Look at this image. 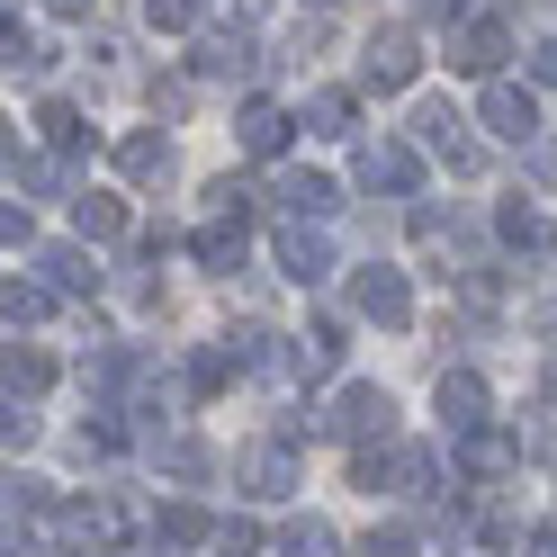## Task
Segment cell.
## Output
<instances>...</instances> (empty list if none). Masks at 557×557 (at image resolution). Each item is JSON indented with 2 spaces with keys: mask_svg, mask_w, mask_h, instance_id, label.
<instances>
[{
  "mask_svg": "<svg viewBox=\"0 0 557 557\" xmlns=\"http://www.w3.org/2000/svg\"><path fill=\"white\" fill-rule=\"evenodd\" d=\"M360 73H369L377 90H405L413 73H423V54H413V37H405V27H387V37H369V54H360Z\"/></svg>",
  "mask_w": 557,
  "mask_h": 557,
  "instance_id": "cell-1",
  "label": "cell"
},
{
  "mask_svg": "<svg viewBox=\"0 0 557 557\" xmlns=\"http://www.w3.org/2000/svg\"><path fill=\"white\" fill-rule=\"evenodd\" d=\"M387 413H396V405L377 396V387H342V396H333V413H324V432H351V441H360V432H377V441H387Z\"/></svg>",
  "mask_w": 557,
  "mask_h": 557,
  "instance_id": "cell-2",
  "label": "cell"
},
{
  "mask_svg": "<svg viewBox=\"0 0 557 557\" xmlns=\"http://www.w3.org/2000/svg\"><path fill=\"white\" fill-rule=\"evenodd\" d=\"M351 297H360V315H369V324H405V315H413V297H405V278H396V270H360V278H351Z\"/></svg>",
  "mask_w": 557,
  "mask_h": 557,
  "instance_id": "cell-3",
  "label": "cell"
},
{
  "mask_svg": "<svg viewBox=\"0 0 557 557\" xmlns=\"http://www.w3.org/2000/svg\"><path fill=\"white\" fill-rule=\"evenodd\" d=\"M531 126H540V109H531V90H485V135H504V145H531Z\"/></svg>",
  "mask_w": 557,
  "mask_h": 557,
  "instance_id": "cell-4",
  "label": "cell"
},
{
  "mask_svg": "<svg viewBox=\"0 0 557 557\" xmlns=\"http://www.w3.org/2000/svg\"><path fill=\"white\" fill-rule=\"evenodd\" d=\"M278 261H288V278H297V288H315V278L333 270L324 234H306V225H288V234H278Z\"/></svg>",
  "mask_w": 557,
  "mask_h": 557,
  "instance_id": "cell-5",
  "label": "cell"
},
{
  "mask_svg": "<svg viewBox=\"0 0 557 557\" xmlns=\"http://www.w3.org/2000/svg\"><path fill=\"white\" fill-rule=\"evenodd\" d=\"M360 181L405 198V189H413V145H369V153H360Z\"/></svg>",
  "mask_w": 557,
  "mask_h": 557,
  "instance_id": "cell-6",
  "label": "cell"
},
{
  "mask_svg": "<svg viewBox=\"0 0 557 557\" xmlns=\"http://www.w3.org/2000/svg\"><path fill=\"white\" fill-rule=\"evenodd\" d=\"M449 63H459V73H495V63H504V27H459V46H449Z\"/></svg>",
  "mask_w": 557,
  "mask_h": 557,
  "instance_id": "cell-7",
  "label": "cell"
},
{
  "mask_svg": "<svg viewBox=\"0 0 557 557\" xmlns=\"http://www.w3.org/2000/svg\"><path fill=\"white\" fill-rule=\"evenodd\" d=\"M234 135H243V153H278V145H288V117H278L270 99H252V109L234 117Z\"/></svg>",
  "mask_w": 557,
  "mask_h": 557,
  "instance_id": "cell-8",
  "label": "cell"
},
{
  "mask_svg": "<svg viewBox=\"0 0 557 557\" xmlns=\"http://www.w3.org/2000/svg\"><path fill=\"white\" fill-rule=\"evenodd\" d=\"M476 413H485V387L459 369V377H441V423L449 432H476Z\"/></svg>",
  "mask_w": 557,
  "mask_h": 557,
  "instance_id": "cell-9",
  "label": "cell"
},
{
  "mask_svg": "<svg viewBox=\"0 0 557 557\" xmlns=\"http://www.w3.org/2000/svg\"><path fill=\"white\" fill-rule=\"evenodd\" d=\"M278 198H288V216H333V207H342V189L324 181V171H297V181L278 189Z\"/></svg>",
  "mask_w": 557,
  "mask_h": 557,
  "instance_id": "cell-10",
  "label": "cell"
},
{
  "mask_svg": "<svg viewBox=\"0 0 557 557\" xmlns=\"http://www.w3.org/2000/svg\"><path fill=\"white\" fill-rule=\"evenodd\" d=\"M73 225H82L90 243H109V234L126 225V207H117V198H82V207H73Z\"/></svg>",
  "mask_w": 557,
  "mask_h": 557,
  "instance_id": "cell-11",
  "label": "cell"
},
{
  "mask_svg": "<svg viewBox=\"0 0 557 557\" xmlns=\"http://www.w3.org/2000/svg\"><path fill=\"white\" fill-rule=\"evenodd\" d=\"M46 377H54V369H46L37 351H10V405H18V396H46Z\"/></svg>",
  "mask_w": 557,
  "mask_h": 557,
  "instance_id": "cell-12",
  "label": "cell"
},
{
  "mask_svg": "<svg viewBox=\"0 0 557 557\" xmlns=\"http://www.w3.org/2000/svg\"><path fill=\"white\" fill-rule=\"evenodd\" d=\"M145 18H153V27H171V37H181V27H198V18H207V0H145Z\"/></svg>",
  "mask_w": 557,
  "mask_h": 557,
  "instance_id": "cell-13",
  "label": "cell"
},
{
  "mask_svg": "<svg viewBox=\"0 0 557 557\" xmlns=\"http://www.w3.org/2000/svg\"><path fill=\"white\" fill-rule=\"evenodd\" d=\"M117 162L135 171V181H153V171H162V135H126V145H117Z\"/></svg>",
  "mask_w": 557,
  "mask_h": 557,
  "instance_id": "cell-14",
  "label": "cell"
},
{
  "mask_svg": "<svg viewBox=\"0 0 557 557\" xmlns=\"http://www.w3.org/2000/svg\"><path fill=\"white\" fill-rule=\"evenodd\" d=\"M37 126H46V145H63V153H73V145H82V117H73V109H63V99H46V109H37Z\"/></svg>",
  "mask_w": 557,
  "mask_h": 557,
  "instance_id": "cell-15",
  "label": "cell"
},
{
  "mask_svg": "<svg viewBox=\"0 0 557 557\" xmlns=\"http://www.w3.org/2000/svg\"><path fill=\"white\" fill-rule=\"evenodd\" d=\"M252 495H288V449H261L252 459Z\"/></svg>",
  "mask_w": 557,
  "mask_h": 557,
  "instance_id": "cell-16",
  "label": "cell"
},
{
  "mask_svg": "<svg viewBox=\"0 0 557 557\" xmlns=\"http://www.w3.org/2000/svg\"><path fill=\"white\" fill-rule=\"evenodd\" d=\"M306 117H315V135H351V99H342V90H324Z\"/></svg>",
  "mask_w": 557,
  "mask_h": 557,
  "instance_id": "cell-17",
  "label": "cell"
},
{
  "mask_svg": "<svg viewBox=\"0 0 557 557\" xmlns=\"http://www.w3.org/2000/svg\"><path fill=\"white\" fill-rule=\"evenodd\" d=\"M198 63H207V73H243L252 54H243V37H207V54H198Z\"/></svg>",
  "mask_w": 557,
  "mask_h": 557,
  "instance_id": "cell-18",
  "label": "cell"
},
{
  "mask_svg": "<svg viewBox=\"0 0 557 557\" xmlns=\"http://www.w3.org/2000/svg\"><path fill=\"white\" fill-rule=\"evenodd\" d=\"M46 270H54V288H90V261L82 252H46Z\"/></svg>",
  "mask_w": 557,
  "mask_h": 557,
  "instance_id": "cell-19",
  "label": "cell"
},
{
  "mask_svg": "<svg viewBox=\"0 0 557 557\" xmlns=\"http://www.w3.org/2000/svg\"><path fill=\"white\" fill-rule=\"evenodd\" d=\"M46 315V288H18V278H10V324H37Z\"/></svg>",
  "mask_w": 557,
  "mask_h": 557,
  "instance_id": "cell-20",
  "label": "cell"
},
{
  "mask_svg": "<svg viewBox=\"0 0 557 557\" xmlns=\"http://www.w3.org/2000/svg\"><path fill=\"white\" fill-rule=\"evenodd\" d=\"M531 73H540V82H557V37H548V46L531 54Z\"/></svg>",
  "mask_w": 557,
  "mask_h": 557,
  "instance_id": "cell-21",
  "label": "cell"
},
{
  "mask_svg": "<svg viewBox=\"0 0 557 557\" xmlns=\"http://www.w3.org/2000/svg\"><path fill=\"white\" fill-rule=\"evenodd\" d=\"M46 10H54V18H82V10H90V0H46Z\"/></svg>",
  "mask_w": 557,
  "mask_h": 557,
  "instance_id": "cell-22",
  "label": "cell"
},
{
  "mask_svg": "<svg viewBox=\"0 0 557 557\" xmlns=\"http://www.w3.org/2000/svg\"><path fill=\"white\" fill-rule=\"evenodd\" d=\"M548 396H557V360H548Z\"/></svg>",
  "mask_w": 557,
  "mask_h": 557,
  "instance_id": "cell-23",
  "label": "cell"
}]
</instances>
